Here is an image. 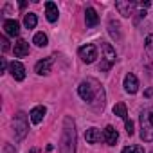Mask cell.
<instances>
[{
	"label": "cell",
	"instance_id": "cell-1",
	"mask_svg": "<svg viewBox=\"0 0 153 153\" xmlns=\"http://www.w3.org/2000/svg\"><path fill=\"white\" fill-rule=\"evenodd\" d=\"M78 135H76V123L72 117L63 119V130H61V140H59V153H76Z\"/></svg>",
	"mask_w": 153,
	"mask_h": 153
},
{
	"label": "cell",
	"instance_id": "cell-2",
	"mask_svg": "<svg viewBox=\"0 0 153 153\" xmlns=\"http://www.w3.org/2000/svg\"><path fill=\"white\" fill-rule=\"evenodd\" d=\"M78 94H79V97H81L83 101H87V103H94L96 97L105 99V92H103L99 81L94 79V78H87L85 81H81V85L78 87Z\"/></svg>",
	"mask_w": 153,
	"mask_h": 153
},
{
	"label": "cell",
	"instance_id": "cell-3",
	"mask_svg": "<svg viewBox=\"0 0 153 153\" xmlns=\"http://www.w3.org/2000/svg\"><path fill=\"white\" fill-rule=\"evenodd\" d=\"M140 139L144 142H153V105L140 112Z\"/></svg>",
	"mask_w": 153,
	"mask_h": 153
},
{
	"label": "cell",
	"instance_id": "cell-4",
	"mask_svg": "<svg viewBox=\"0 0 153 153\" xmlns=\"http://www.w3.org/2000/svg\"><path fill=\"white\" fill-rule=\"evenodd\" d=\"M117 56H115V49L106 43V42H101V65H99V70L101 72H108L112 68V65L115 63Z\"/></svg>",
	"mask_w": 153,
	"mask_h": 153
},
{
	"label": "cell",
	"instance_id": "cell-5",
	"mask_svg": "<svg viewBox=\"0 0 153 153\" xmlns=\"http://www.w3.org/2000/svg\"><path fill=\"white\" fill-rule=\"evenodd\" d=\"M29 131V123H27V115L24 112H18L13 119V133L18 140H22Z\"/></svg>",
	"mask_w": 153,
	"mask_h": 153
},
{
	"label": "cell",
	"instance_id": "cell-6",
	"mask_svg": "<svg viewBox=\"0 0 153 153\" xmlns=\"http://www.w3.org/2000/svg\"><path fill=\"white\" fill-rule=\"evenodd\" d=\"M78 54H79V58H81L83 63H88V65H90V63H94V61L97 59V47L92 45V43L83 45V47H79Z\"/></svg>",
	"mask_w": 153,
	"mask_h": 153
},
{
	"label": "cell",
	"instance_id": "cell-7",
	"mask_svg": "<svg viewBox=\"0 0 153 153\" xmlns=\"http://www.w3.org/2000/svg\"><path fill=\"white\" fill-rule=\"evenodd\" d=\"M139 4L133 0H117L115 2V9L119 11V15H123L124 18H130L131 15H135V7Z\"/></svg>",
	"mask_w": 153,
	"mask_h": 153
},
{
	"label": "cell",
	"instance_id": "cell-8",
	"mask_svg": "<svg viewBox=\"0 0 153 153\" xmlns=\"http://www.w3.org/2000/svg\"><path fill=\"white\" fill-rule=\"evenodd\" d=\"M114 114L115 115H119L123 121H124V126H126V133L128 135H133V123L130 121V117H128V112H126V105L124 103H117L115 106H114Z\"/></svg>",
	"mask_w": 153,
	"mask_h": 153
},
{
	"label": "cell",
	"instance_id": "cell-9",
	"mask_svg": "<svg viewBox=\"0 0 153 153\" xmlns=\"http://www.w3.org/2000/svg\"><path fill=\"white\" fill-rule=\"evenodd\" d=\"M123 87H124V90H126L128 94H135V92L139 90V79H137V76L131 74V72H128V74L124 76Z\"/></svg>",
	"mask_w": 153,
	"mask_h": 153
},
{
	"label": "cell",
	"instance_id": "cell-10",
	"mask_svg": "<svg viewBox=\"0 0 153 153\" xmlns=\"http://www.w3.org/2000/svg\"><path fill=\"white\" fill-rule=\"evenodd\" d=\"M52 63H54V56H49V58H43V59H40V61L36 63V67H34L36 74H40V76H47V74L51 72V67H52Z\"/></svg>",
	"mask_w": 153,
	"mask_h": 153
},
{
	"label": "cell",
	"instance_id": "cell-11",
	"mask_svg": "<svg viewBox=\"0 0 153 153\" xmlns=\"http://www.w3.org/2000/svg\"><path fill=\"white\" fill-rule=\"evenodd\" d=\"M9 72H11V76L16 81H24V78H25V67L20 61H13L9 65Z\"/></svg>",
	"mask_w": 153,
	"mask_h": 153
},
{
	"label": "cell",
	"instance_id": "cell-12",
	"mask_svg": "<svg viewBox=\"0 0 153 153\" xmlns=\"http://www.w3.org/2000/svg\"><path fill=\"white\" fill-rule=\"evenodd\" d=\"M13 52H15L16 58H25L29 54V43L25 40H22V38L16 40L15 42V47H13Z\"/></svg>",
	"mask_w": 153,
	"mask_h": 153
},
{
	"label": "cell",
	"instance_id": "cell-13",
	"mask_svg": "<svg viewBox=\"0 0 153 153\" xmlns=\"http://www.w3.org/2000/svg\"><path fill=\"white\" fill-rule=\"evenodd\" d=\"M4 33L7 36H18L20 34V24L16 20H4Z\"/></svg>",
	"mask_w": 153,
	"mask_h": 153
},
{
	"label": "cell",
	"instance_id": "cell-14",
	"mask_svg": "<svg viewBox=\"0 0 153 153\" xmlns=\"http://www.w3.org/2000/svg\"><path fill=\"white\" fill-rule=\"evenodd\" d=\"M103 139H105V142L108 144V146H114L115 142H117V139H119V133H117V130L114 128V126H106L105 128V131H103Z\"/></svg>",
	"mask_w": 153,
	"mask_h": 153
},
{
	"label": "cell",
	"instance_id": "cell-15",
	"mask_svg": "<svg viewBox=\"0 0 153 153\" xmlns=\"http://www.w3.org/2000/svg\"><path fill=\"white\" fill-rule=\"evenodd\" d=\"M45 114H47L45 106H34V108L31 110V114H29V117H31V123H33V124H40V123L43 121Z\"/></svg>",
	"mask_w": 153,
	"mask_h": 153
},
{
	"label": "cell",
	"instance_id": "cell-16",
	"mask_svg": "<svg viewBox=\"0 0 153 153\" xmlns=\"http://www.w3.org/2000/svg\"><path fill=\"white\" fill-rule=\"evenodd\" d=\"M45 15H47V20L52 24V22H56L58 20V16H59V11H58V6L54 4V2H45Z\"/></svg>",
	"mask_w": 153,
	"mask_h": 153
},
{
	"label": "cell",
	"instance_id": "cell-17",
	"mask_svg": "<svg viewBox=\"0 0 153 153\" xmlns=\"http://www.w3.org/2000/svg\"><path fill=\"white\" fill-rule=\"evenodd\" d=\"M97 22H99V16H97L96 9L94 7H87L85 9V24H87V27H96Z\"/></svg>",
	"mask_w": 153,
	"mask_h": 153
},
{
	"label": "cell",
	"instance_id": "cell-18",
	"mask_svg": "<svg viewBox=\"0 0 153 153\" xmlns=\"http://www.w3.org/2000/svg\"><path fill=\"white\" fill-rule=\"evenodd\" d=\"M101 131L97 130V128H88L87 131H85V140L88 142V144H96V142H99L101 140Z\"/></svg>",
	"mask_w": 153,
	"mask_h": 153
},
{
	"label": "cell",
	"instance_id": "cell-19",
	"mask_svg": "<svg viewBox=\"0 0 153 153\" xmlns=\"http://www.w3.org/2000/svg\"><path fill=\"white\" fill-rule=\"evenodd\" d=\"M121 25H119V22H115V20H110L108 22V33L112 34V38H115V40H121Z\"/></svg>",
	"mask_w": 153,
	"mask_h": 153
},
{
	"label": "cell",
	"instance_id": "cell-20",
	"mask_svg": "<svg viewBox=\"0 0 153 153\" xmlns=\"http://www.w3.org/2000/svg\"><path fill=\"white\" fill-rule=\"evenodd\" d=\"M36 24H38V18H36L34 13H27V15L24 16V25H25L27 29H34Z\"/></svg>",
	"mask_w": 153,
	"mask_h": 153
},
{
	"label": "cell",
	"instance_id": "cell-21",
	"mask_svg": "<svg viewBox=\"0 0 153 153\" xmlns=\"http://www.w3.org/2000/svg\"><path fill=\"white\" fill-rule=\"evenodd\" d=\"M33 43H34L36 47H45V45L49 43V38H47L45 33H36L34 38H33Z\"/></svg>",
	"mask_w": 153,
	"mask_h": 153
},
{
	"label": "cell",
	"instance_id": "cell-22",
	"mask_svg": "<svg viewBox=\"0 0 153 153\" xmlns=\"http://www.w3.org/2000/svg\"><path fill=\"white\" fill-rule=\"evenodd\" d=\"M144 47H146V56H148L149 63H153V34H149V36L146 38Z\"/></svg>",
	"mask_w": 153,
	"mask_h": 153
},
{
	"label": "cell",
	"instance_id": "cell-23",
	"mask_svg": "<svg viewBox=\"0 0 153 153\" xmlns=\"http://www.w3.org/2000/svg\"><path fill=\"white\" fill-rule=\"evenodd\" d=\"M121 153H144V148H140V146H126Z\"/></svg>",
	"mask_w": 153,
	"mask_h": 153
},
{
	"label": "cell",
	"instance_id": "cell-24",
	"mask_svg": "<svg viewBox=\"0 0 153 153\" xmlns=\"http://www.w3.org/2000/svg\"><path fill=\"white\" fill-rule=\"evenodd\" d=\"M2 51H4V52H7V51H9V42H7V38H6V36L2 38Z\"/></svg>",
	"mask_w": 153,
	"mask_h": 153
},
{
	"label": "cell",
	"instance_id": "cell-25",
	"mask_svg": "<svg viewBox=\"0 0 153 153\" xmlns=\"http://www.w3.org/2000/svg\"><path fill=\"white\" fill-rule=\"evenodd\" d=\"M139 6H140V7H144V9H146V7H149V6H151V2H148V0H146V2H140V4H139Z\"/></svg>",
	"mask_w": 153,
	"mask_h": 153
},
{
	"label": "cell",
	"instance_id": "cell-26",
	"mask_svg": "<svg viewBox=\"0 0 153 153\" xmlns=\"http://www.w3.org/2000/svg\"><path fill=\"white\" fill-rule=\"evenodd\" d=\"M144 96H146V97H151V96H153V88H148V90L144 92Z\"/></svg>",
	"mask_w": 153,
	"mask_h": 153
},
{
	"label": "cell",
	"instance_id": "cell-27",
	"mask_svg": "<svg viewBox=\"0 0 153 153\" xmlns=\"http://www.w3.org/2000/svg\"><path fill=\"white\" fill-rule=\"evenodd\" d=\"M6 68H7V61L2 58V72H6Z\"/></svg>",
	"mask_w": 153,
	"mask_h": 153
},
{
	"label": "cell",
	"instance_id": "cell-28",
	"mask_svg": "<svg viewBox=\"0 0 153 153\" xmlns=\"http://www.w3.org/2000/svg\"><path fill=\"white\" fill-rule=\"evenodd\" d=\"M31 153H38V149H31Z\"/></svg>",
	"mask_w": 153,
	"mask_h": 153
},
{
	"label": "cell",
	"instance_id": "cell-29",
	"mask_svg": "<svg viewBox=\"0 0 153 153\" xmlns=\"http://www.w3.org/2000/svg\"><path fill=\"white\" fill-rule=\"evenodd\" d=\"M151 153H153V149H151Z\"/></svg>",
	"mask_w": 153,
	"mask_h": 153
}]
</instances>
